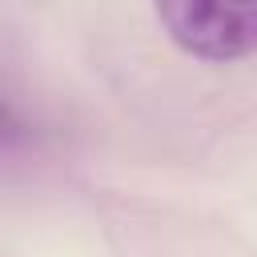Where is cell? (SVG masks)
<instances>
[{"mask_svg":"<svg viewBox=\"0 0 257 257\" xmlns=\"http://www.w3.org/2000/svg\"><path fill=\"white\" fill-rule=\"evenodd\" d=\"M169 40L209 64L245 60L257 44V0H153Z\"/></svg>","mask_w":257,"mask_h":257,"instance_id":"cell-1","label":"cell"},{"mask_svg":"<svg viewBox=\"0 0 257 257\" xmlns=\"http://www.w3.org/2000/svg\"><path fill=\"white\" fill-rule=\"evenodd\" d=\"M12 141H20V120L8 112V104L0 100V149L4 145H12Z\"/></svg>","mask_w":257,"mask_h":257,"instance_id":"cell-2","label":"cell"}]
</instances>
